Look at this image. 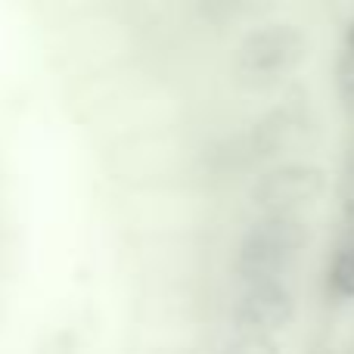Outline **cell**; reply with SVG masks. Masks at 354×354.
<instances>
[{
	"label": "cell",
	"instance_id": "6da1fadb",
	"mask_svg": "<svg viewBox=\"0 0 354 354\" xmlns=\"http://www.w3.org/2000/svg\"><path fill=\"white\" fill-rule=\"evenodd\" d=\"M314 243V227L305 214H261L239 233L233 245L236 283L286 280Z\"/></svg>",
	"mask_w": 354,
	"mask_h": 354
},
{
	"label": "cell",
	"instance_id": "7a4b0ae2",
	"mask_svg": "<svg viewBox=\"0 0 354 354\" xmlns=\"http://www.w3.org/2000/svg\"><path fill=\"white\" fill-rule=\"evenodd\" d=\"M311 53V37L295 22H264L249 28L233 47V75L239 84L264 91L295 75Z\"/></svg>",
	"mask_w": 354,
	"mask_h": 354
},
{
	"label": "cell",
	"instance_id": "3957f363",
	"mask_svg": "<svg viewBox=\"0 0 354 354\" xmlns=\"http://www.w3.org/2000/svg\"><path fill=\"white\" fill-rule=\"evenodd\" d=\"M330 189L324 165L308 159H283L268 165L252 180L249 202L261 214H305Z\"/></svg>",
	"mask_w": 354,
	"mask_h": 354
},
{
	"label": "cell",
	"instance_id": "277c9868",
	"mask_svg": "<svg viewBox=\"0 0 354 354\" xmlns=\"http://www.w3.org/2000/svg\"><path fill=\"white\" fill-rule=\"evenodd\" d=\"M299 317V295L289 280H252L236 283L230 301V326L264 336H283Z\"/></svg>",
	"mask_w": 354,
	"mask_h": 354
},
{
	"label": "cell",
	"instance_id": "5b68a950",
	"mask_svg": "<svg viewBox=\"0 0 354 354\" xmlns=\"http://www.w3.org/2000/svg\"><path fill=\"white\" fill-rule=\"evenodd\" d=\"M308 131V106L305 100L286 97L283 103L264 109L245 131V153L252 162H270L274 165L286 149L305 137Z\"/></svg>",
	"mask_w": 354,
	"mask_h": 354
},
{
	"label": "cell",
	"instance_id": "8992f818",
	"mask_svg": "<svg viewBox=\"0 0 354 354\" xmlns=\"http://www.w3.org/2000/svg\"><path fill=\"white\" fill-rule=\"evenodd\" d=\"M196 16L212 28H227L264 10V0H193Z\"/></svg>",
	"mask_w": 354,
	"mask_h": 354
},
{
	"label": "cell",
	"instance_id": "52a82bcc",
	"mask_svg": "<svg viewBox=\"0 0 354 354\" xmlns=\"http://www.w3.org/2000/svg\"><path fill=\"white\" fill-rule=\"evenodd\" d=\"M326 289L336 299L354 301V245H342L333 252L326 264Z\"/></svg>",
	"mask_w": 354,
	"mask_h": 354
},
{
	"label": "cell",
	"instance_id": "ba28073f",
	"mask_svg": "<svg viewBox=\"0 0 354 354\" xmlns=\"http://www.w3.org/2000/svg\"><path fill=\"white\" fill-rule=\"evenodd\" d=\"M218 354H283L280 351V336H264V333H245L233 330L221 342Z\"/></svg>",
	"mask_w": 354,
	"mask_h": 354
},
{
	"label": "cell",
	"instance_id": "9c48e42d",
	"mask_svg": "<svg viewBox=\"0 0 354 354\" xmlns=\"http://www.w3.org/2000/svg\"><path fill=\"white\" fill-rule=\"evenodd\" d=\"M345 50H348V56L354 59V19L348 22V28H345Z\"/></svg>",
	"mask_w": 354,
	"mask_h": 354
}]
</instances>
